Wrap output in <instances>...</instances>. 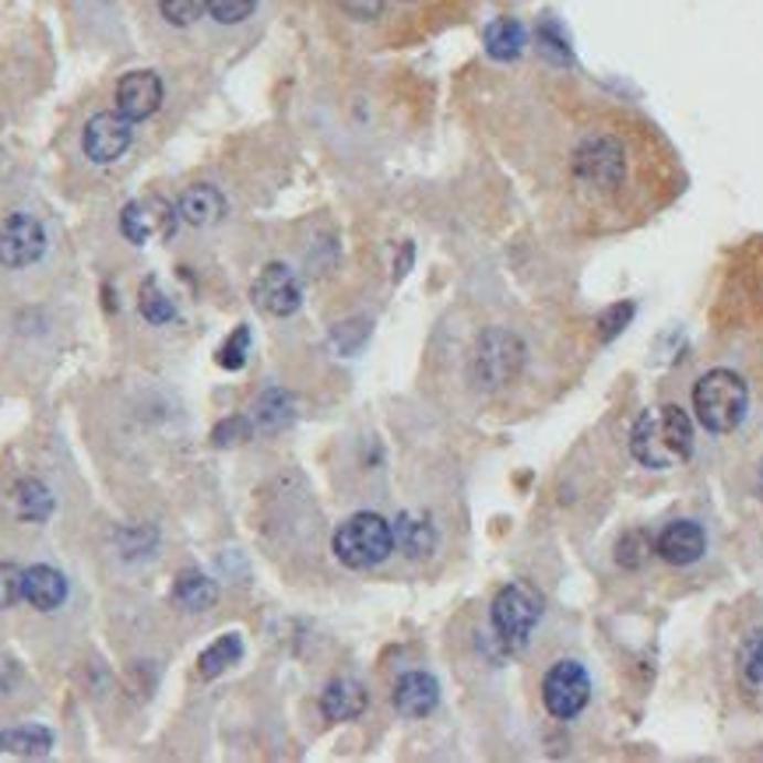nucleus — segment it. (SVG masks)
I'll use <instances>...</instances> for the list:
<instances>
[{"label":"nucleus","instance_id":"f257e3e1","mask_svg":"<svg viewBox=\"0 0 763 763\" xmlns=\"http://www.w3.org/2000/svg\"><path fill=\"white\" fill-rule=\"evenodd\" d=\"M629 451L647 468L682 465L693 451V423L679 405L647 409L629 433Z\"/></svg>","mask_w":763,"mask_h":763},{"label":"nucleus","instance_id":"f03ea898","mask_svg":"<svg viewBox=\"0 0 763 763\" xmlns=\"http://www.w3.org/2000/svg\"><path fill=\"white\" fill-rule=\"evenodd\" d=\"M693 409L703 430L711 433H732L742 426L750 409V391L746 380L732 370H711L697 380L693 388Z\"/></svg>","mask_w":763,"mask_h":763},{"label":"nucleus","instance_id":"7ed1b4c3","mask_svg":"<svg viewBox=\"0 0 763 763\" xmlns=\"http://www.w3.org/2000/svg\"><path fill=\"white\" fill-rule=\"evenodd\" d=\"M335 557L352 570H370L394 552V531L380 513H352L331 539Z\"/></svg>","mask_w":763,"mask_h":763},{"label":"nucleus","instance_id":"20e7f679","mask_svg":"<svg viewBox=\"0 0 763 763\" xmlns=\"http://www.w3.org/2000/svg\"><path fill=\"white\" fill-rule=\"evenodd\" d=\"M524 367V341L507 328H489L471 352V384L479 391H500Z\"/></svg>","mask_w":763,"mask_h":763},{"label":"nucleus","instance_id":"39448f33","mask_svg":"<svg viewBox=\"0 0 763 763\" xmlns=\"http://www.w3.org/2000/svg\"><path fill=\"white\" fill-rule=\"evenodd\" d=\"M542 616V598L528 584L513 581L492 598V634L504 651H521L528 644L531 629Z\"/></svg>","mask_w":763,"mask_h":763},{"label":"nucleus","instance_id":"423d86ee","mask_svg":"<svg viewBox=\"0 0 763 763\" xmlns=\"http://www.w3.org/2000/svg\"><path fill=\"white\" fill-rule=\"evenodd\" d=\"M570 169H574V180L591 187V190H616L626 180V148L613 135H595L584 138L574 156H570Z\"/></svg>","mask_w":763,"mask_h":763},{"label":"nucleus","instance_id":"0eeeda50","mask_svg":"<svg viewBox=\"0 0 763 763\" xmlns=\"http://www.w3.org/2000/svg\"><path fill=\"white\" fill-rule=\"evenodd\" d=\"M587 700H591V679H587L581 661L563 658V661H557L545 672V679H542V703H545V711L552 718H560V721L577 718L587 708Z\"/></svg>","mask_w":763,"mask_h":763},{"label":"nucleus","instance_id":"6e6552de","mask_svg":"<svg viewBox=\"0 0 763 763\" xmlns=\"http://www.w3.org/2000/svg\"><path fill=\"white\" fill-rule=\"evenodd\" d=\"M251 299H254V307H261L272 317H293L303 307V285L289 264L272 261V264H264V272L257 275Z\"/></svg>","mask_w":763,"mask_h":763},{"label":"nucleus","instance_id":"1a4fd4ad","mask_svg":"<svg viewBox=\"0 0 763 763\" xmlns=\"http://www.w3.org/2000/svg\"><path fill=\"white\" fill-rule=\"evenodd\" d=\"M46 254V229L32 215H8L0 222V264L4 268H29Z\"/></svg>","mask_w":763,"mask_h":763},{"label":"nucleus","instance_id":"9d476101","mask_svg":"<svg viewBox=\"0 0 763 763\" xmlns=\"http://www.w3.org/2000/svg\"><path fill=\"white\" fill-rule=\"evenodd\" d=\"M177 219H180V212L169 201H162V198H138V201L124 204L120 233L130 243H135V246H141V243L156 240V236H173Z\"/></svg>","mask_w":763,"mask_h":763},{"label":"nucleus","instance_id":"9b49d317","mask_svg":"<svg viewBox=\"0 0 763 763\" xmlns=\"http://www.w3.org/2000/svg\"><path fill=\"white\" fill-rule=\"evenodd\" d=\"M82 148H85V156L99 166L124 159L127 148H130V120L117 109L95 113L82 130Z\"/></svg>","mask_w":763,"mask_h":763},{"label":"nucleus","instance_id":"f8f14e48","mask_svg":"<svg viewBox=\"0 0 763 763\" xmlns=\"http://www.w3.org/2000/svg\"><path fill=\"white\" fill-rule=\"evenodd\" d=\"M162 106V82L156 71H130L117 82V113L130 124L156 117Z\"/></svg>","mask_w":763,"mask_h":763},{"label":"nucleus","instance_id":"ddd939ff","mask_svg":"<svg viewBox=\"0 0 763 763\" xmlns=\"http://www.w3.org/2000/svg\"><path fill=\"white\" fill-rule=\"evenodd\" d=\"M18 595H22L32 608H40V613H53V608H61L67 598V581L61 570H53L46 563H35L22 570V581H18Z\"/></svg>","mask_w":763,"mask_h":763},{"label":"nucleus","instance_id":"4468645a","mask_svg":"<svg viewBox=\"0 0 763 763\" xmlns=\"http://www.w3.org/2000/svg\"><path fill=\"white\" fill-rule=\"evenodd\" d=\"M703 549H708V536H703V528L693 521H672L655 539V552L672 566L697 563L703 557Z\"/></svg>","mask_w":763,"mask_h":763},{"label":"nucleus","instance_id":"2eb2a0df","mask_svg":"<svg viewBox=\"0 0 763 763\" xmlns=\"http://www.w3.org/2000/svg\"><path fill=\"white\" fill-rule=\"evenodd\" d=\"M391 703L402 718H426L441 703V686L426 672H405L394 682Z\"/></svg>","mask_w":763,"mask_h":763},{"label":"nucleus","instance_id":"dca6fc26","mask_svg":"<svg viewBox=\"0 0 763 763\" xmlns=\"http://www.w3.org/2000/svg\"><path fill=\"white\" fill-rule=\"evenodd\" d=\"M177 212L187 225L208 229V225H219L225 219V198H222V190L212 183H194L180 194Z\"/></svg>","mask_w":763,"mask_h":763},{"label":"nucleus","instance_id":"f3484780","mask_svg":"<svg viewBox=\"0 0 763 763\" xmlns=\"http://www.w3.org/2000/svg\"><path fill=\"white\" fill-rule=\"evenodd\" d=\"M394 531V545L405 552L409 560H426L430 552L436 549V528L426 513L418 510H405L398 513V521L391 524Z\"/></svg>","mask_w":763,"mask_h":763},{"label":"nucleus","instance_id":"a211bd4d","mask_svg":"<svg viewBox=\"0 0 763 763\" xmlns=\"http://www.w3.org/2000/svg\"><path fill=\"white\" fill-rule=\"evenodd\" d=\"M367 703H370V697L356 679H335V682H328V690H324V697H320V711L328 721H352L367 711Z\"/></svg>","mask_w":763,"mask_h":763},{"label":"nucleus","instance_id":"6ab92c4d","mask_svg":"<svg viewBox=\"0 0 763 763\" xmlns=\"http://www.w3.org/2000/svg\"><path fill=\"white\" fill-rule=\"evenodd\" d=\"M483 43H486V53L492 56V61L510 64V61H518V56L524 53L528 32H524V25L518 22V18H496V22L486 25Z\"/></svg>","mask_w":763,"mask_h":763},{"label":"nucleus","instance_id":"aec40b11","mask_svg":"<svg viewBox=\"0 0 763 763\" xmlns=\"http://www.w3.org/2000/svg\"><path fill=\"white\" fill-rule=\"evenodd\" d=\"M296 418V402L289 391L282 388H268L254 405V426L261 433H282L285 426H293Z\"/></svg>","mask_w":763,"mask_h":763},{"label":"nucleus","instance_id":"412c9836","mask_svg":"<svg viewBox=\"0 0 763 763\" xmlns=\"http://www.w3.org/2000/svg\"><path fill=\"white\" fill-rule=\"evenodd\" d=\"M11 504L18 521H29V524H43L50 513H53V492L40 483V479H22L11 492Z\"/></svg>","mask_w":763,"mask_h":763},{"label":"nucleus","instance_id":"4be33fe9","mask_svg":"<svg viewBox=\"0 0 763 763\" xmlns=\"http://www.w3.org/2000/svg\"><path fill=\"white\" fill-rule=\"evenodd\" d=\"M173 602L183 605L187 613H204V608H212L219 602V587L212 577L198 574V570H183L173 584Z\"/></svg>","mask_w":763,"mask_h":763},{"label":"nucleus","instance_id":"5701e85b","mask_svg":"<svg viewBox=\"0 0 763 763\" xmlns=\"http://www.w3.org/2000/svg\"><path fill=\"white\" fill-rule=\"evenodd\" d=\"M243 658V640H240V634H225V637H219L215 644H208L204 651H201V658H198V672H201V679H219L229 665L233 661H240Z\"/></svg>","mask_w":763,"mask_h":763},{"label":"nucleus","instance_id":"b1692460","mask_svg":"<svg viewBox=\"0 0 763 763\" xmlns=\"http://www.w3.org/2000/svg\"><path fill=\"white\" fill-rule=\"evenodd\" d=\"M53 746V735L46 729H14V732H0V750H11L18 756H46Z\"/></svg>","mask_w":763,"mask_h":763},{"label":"nucleus","instance_id":"393cba45","mask_svg":"<svg viewBox=\"0 0 763 763\" xmlns=\"http://www.w3.org/2000/svg\"><path fill=\"white\" fill-rule=\"evenodd\" d=\"M138 310L148 324H156V328H162V324H169L177 317V307H173V299H169L162 289H159V282L156 278H148L141 285V296H138Z\"/></svg>","mask_w":763,"mask_h":763},{"label":"nucleus","instance_id":"a878e982","mask_svg":"<svg viewBox=\"0 0 763 763\" xmlns=\"http://www.w3.org/2000/svg\"><path fill=\"white\" fill-rule=\"evenodd\" d=\"M651 552H655V539L647 536L644 528H634V531H626V536L619 539L616 563L626 566V570H640L647 560H651Z\"/></svg>","mask_w":763,"mask_h":763},{"label":"nucleus","instance_id":"bb28decb","mask_svg":"<svg viewBox=\"0 0 763 763\" xmlns=\"http://www.w3.org/2000/svg\"><path fill=\"white\" fill-rule=\"evenodd\" d=\"M246 352H251V328H246V324H240V328L222 341V349H219L215 359H219L222 370L236 373V370L246 367Z\"/></svg>","mask_w":763,"mask_h":763},{"label":"nucleus","instance_id":"cd10ccee","mask_svg":"<svg viewBox=\"0 0 763 763\" xmlns=\"http://www.w3.org/2000/svg\"><path fill=\"white\" fill-rule=\"evenodd\" d=\"M254 436V418H246V415H229V418H222V423L212 430V444L215 447H240V444H246Z\"/></svg>","mask_w":763,"mask_h":763},{"label":"nucleus","instance_id":"c85d7f7f","mask_svg":"<svg viewBox=\"0 0 763 763\" xmlns=\"http://www.w3.org/2000/svg\"><path fill=\"white\" fill-rule=\"evenodd\" d=\"M159 11L169 25H194L201 14H208V0H159Z\"/></svg>","mask_w":763,"mask_h":763},{"label":"nucleus","instance_id":"c756f323","mask_svg":"<svg viewBox=\"0 0 763 763\" xmlns=\"http://www.w3.org/2000/svg\"><path fill=\"white\" fill-rule=\"evenodd\" d=\"M539 46L552 56L557 64L570 61V43H566V32L560 29L557 18H542L539 22Z\"/></svg>","mask_w":763,"mask_h":763},{"label":"nucleus","instance_id":"7c9ffc66","mask_svg":"<svg viewBox=\"0 0 763 763\" xmlns=\"http://www.w3.org/2000/svg\"><path fill=\"white\" fill-rule=\"evenodd\" d=\"M257 11V0H208V14L219 25H240Z\"/></svg>","mask_w":763,"mask_h":763},{"label":"nucleus","instance_id":"2f4dec72","mask_svg":"<svg viewBox=\"0 0 763 763\" xmlns=\"http://www.w3.org/2000/svg\"><path fill=\"white\" fill-rule=\"evenodd\" d=\"M367 335H370V320H367V317H352V320H346V324H338V328L331 331V341L338 346V352L352 356L356 349H362V341H367Z\"/></svg>","mask_w":763,"mask_h":763},{"label":"nucleus","instance_id":"473e14b6","mask_svg":"<svg viewBox=\"0 0 763 763\" xmlns=\"http://www.w3.org/2000/svg\"><path fill=\"white\" fill-rule=\"evenodd\" d=\"M629 314H634V307H629V303H626V307H613V310H608L598 324H602V338L608 341V338H616L623 328H626V320H629Z\"/></svg>","mask_w":763,"mask_h":763},{"label":"nucleus","instance_id":"72a5a7b5","mask_svg":"<svg viewBox=\"0 0 763 763\" xmlns=\"http://www.w3.org/2000/svg\"><path fill=\"white\" fill-rule=\"evenodd\" d=\"M341 4H346V11L359 18V22H370V18H377L380 8H384V0H341Z\"/></svg>","mask_w":763,"mask_h":763},{"label":"nucleus","instance_id":"f704fd0d","mask_svg":"<svg viewBox=\"0 0 763 763\" xmlns=\"http://www.w3.org/2000/svg\"><path fill=\"white\" fill-rule=\"evenodd\" d=\"M742 669H746V679H750L753 686H763V640H756V644L750 647L746 665H742Z\"/></svg>","mask_w":763,"mask_h":763},{"label":"nucleus","instance_id":"c9c22d12","mask_svg":"<svg viewBox=\"0 0 763 763\" xmlns=\"http://www.w3.org/2000/svg\"><path fill=\"white\" fill-rule=\"evenodd\" d=\"M412 243H405L402 246V261H394V282H402L405 278V272H409V264H412Z\"/></svg>","mask_w":763,"mask_h":763},{"label":"nucleus","instance_id":"e433bc0d","mask_svg":"<svg viewBox=\"0 0 763 763\" xmlns=\"http://www.w3.org/2000/svg\"><path fill=\"white\" fill-rule=\"evenodd\" d=\"M760 496H763V468H760Z\"/></svg>","mask_w":763,"mask_h":763}]
</instances>
